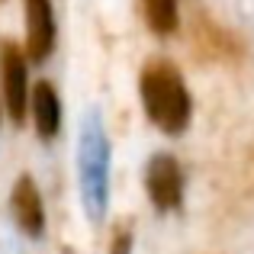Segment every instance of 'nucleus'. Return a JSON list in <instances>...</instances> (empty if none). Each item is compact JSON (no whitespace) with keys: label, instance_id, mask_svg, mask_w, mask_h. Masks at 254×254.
Segmentation results:
<instances>
[{"label":"nucleus","instance_id":"8","mask_svg":"<svg viewBox=\"0 0 254 254\" xmlns=\"http://www.w3.org/2000/svg\"><path fill=\"white\" fill-rule=\"evenodd\" d=\"M145 23L158 36H171L177 29V0H142Z\"/></svg>","mask_w":254,"mask_h":254},{"label":"nucleus","instance_id":"6","mask_svg":"<svg viewBox=\"0 0 254 254\" xmlns=\"http://www.w3.org/2000/svg\"><path fill=\"white\" fill-rule=\"evenodd\" d=\"M26 58L32 64H42L55 49V16L49 0H26Z\"/></svg>","mask_w":254,"mask_h":254},{"label":"nucleus","instance_id":"3","mask_svg":"<svg viewBox=\"0 0 254 254\" xmlns=\"http://www.w3.org/2000/svg\"><path fill=\"white\" fill-rule=\"evenodd\" d=\"M145 193L155 212H177L184 203V171L180 161L168 151H158L145 164Z\"/></svg>","mask_w":254,"mask_h":254},{"label":"nucleus","instance_id":"1","mask_svg":"<svg viewBox=\"0 0 254 254\" xmlns=\"http://www.w3.org/2000/svg\"><path fill=\"white\" fill-rule=\"evenodd\" d=\"M77 187L87 219L103 222L110 206V138L97 110L87 113L77 132Z\"/></svg>","mask_w":254,"mask_h":254},{"label":"nucleus","instance_id":"2","mask_svg":"<svg viewBox=\"0 0 254 254\" xmlns=\"http://www.w3.org/2000/svg\"><path fill=\"white\" fill-rule=\"evenodd\" d=\"M138 93H142L145 116L164 132V135H180L187 132L193 116V100L187 90L180 71L168 62H151L138 77Z\"/></svg>","mask_w":254,"mask_h":254},{"label":"nucleus","instance_id":"7","mask_svg":"<svg viewBox=\"0 0 254 254\" xmlns=\"http://www.w3.org/2000/svg\"><path fill=\"white\" fill-rule=\"evenodd\" d=\"M29 106H32L36 135L42 142H52L62 132V97H58V90L49 81H39L29 93Z\"/></svg>","mask_w":254,"mask_h":254},{"label":"nucleus","instance_id":"9","mask_svg":"<svg viewBox=\"0 0 254 254\" xmlns=\"http://www.w3.org/2000/svg\"><path fill=\"white\" fill-rule=\"evenodd\" d=\"M113 254H132V235L129 232H119L113 238Z\"/></svg>","mask_w":254,"mask_h":254},{"label":"nucleus","instance_id":"10","mask_svg":"<svg viewBox=\"0 0 254 254\" xmlns=\"http://www.w3.org/2000/svg\"><path fill=\"white\" fill-rule=\"evenodd\" d=\"M0 116H3V110H0Z\"/></svg>","mask_w":254,"mask_h":254},{"label":"nucleus","instance_id":"5","mask_svg":"<svg viewBox=\"0 0 254 254\" xmlns=\"http://www.w3.org/2000/svg\"><path fill=\"white\" fill-rule=\"evenodd\" d=\"M10 216H13L16 229L23 232L26 238L36 242V238L45 235V203H42V193H39V184L29 174H19V177L13 180Z\"/></svg>","mask_w":254,"mask_h":254},{"label":"nucleus","instance_id":"4","mask_svg":"<svg viewBox=\"0 0 254 254\" xmlns=\"http://www.w3.org/2000/svg\"><path fill=\"white\" fill-rule=\"evenodd\" d=\"M0 87L6 113L19 126L29 110V71H26V52L13 42H3L0 49Z\"/></svg>","mask_w":254,"mask_h":254}]
</instances>
